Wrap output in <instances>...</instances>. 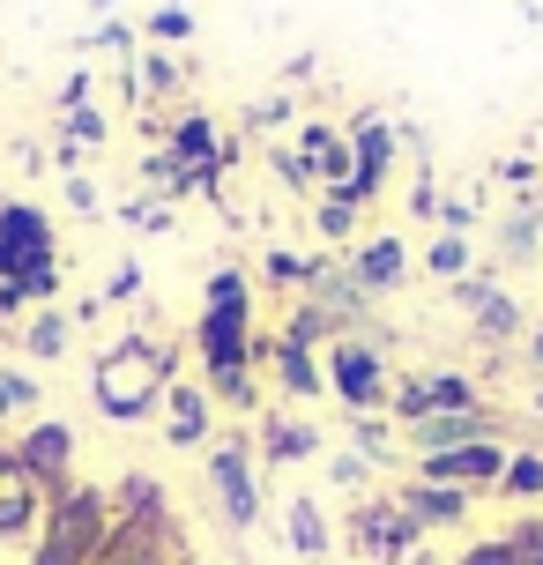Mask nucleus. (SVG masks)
Wrapping results in <instances>:
<instances>
[{
  "mask_svg": "<svg viewBox=\"0 0 543 565\" xmlns=\"http://www.w3.org/2000/svg\"><path fill=\"white\" fill-rule=\"evenodd\" d=\"M172 380H179V350L164 335H149V328H127L113 350L89 358V402H97V417L119 424V431L157 417L164 395H172Z\"/></svg>",
  "mask_w": 543,
  "mask_h": 565,
  "instance_id": "f257e3e1",
  "label": "nucleus"
},
{
  "mask_svg": "<svg viewBox=\"0 0 543 565\" xmlns=\"http://www.w3.org/2000/svg\"><path fill=\"white\" fill-rule=\"evenodd\" d=\"M194 380L216 402H238L246 417H260V335L254 312H194Z\"/></svg>",
  "mask_w": 543,
  "mask_h": 565,
  "instance_id": "f03ea898",
  "label": "nucleus"
},
{
  "mask_svg": "<svg viewBox=\"0 0 543 565\" xmlns=\"http://www.w3.org/2000/svg\"><path fill=\"white\" fill-rule=\"evenodd\" d=\"M320 372H328V395L343 402V417H387V402H395V350H387L380 328L328 342Z\"/></svg>",
  "mask_w": 543,
  "mask_h": 565,
  "instance_id": "7ed1b4c3",
  "label": "nucleus"
},
{
  "mask_svg": "<svg viewBox=\"0 0 543 565\" xmlns=\"http://www.w3.org/2000/svg\"><path fill=\"white\" fill-rule=\"evenodd\" d=\"M209 499L224 513V529H254L260 521V454H254V424L246 431H216L209 439Z\"/></svg>",
  "mask_w": 543,
  "mask_h": 565,
  "instance_id": "20e7f679",
  "label": "nucleus"
},
{
  "mask_svg": "<svg viewBox=\"0 0 543 565\" xmlns=\"http://www.w3.org/2000/svg\"><path fill=\"white\" fill-rule=\"evenodd\" d=\"M417 543H425V529L395 507V491L350 499V551H358V565H409Z\"/></svg>",
  "mask_w": 543,
  "mask_h": 565,
  "instance_id": "39448f33",
  "label": "nucleus"
},
{
  "mask_svg": "<svg viewBox=\"0 0 543 565\" xmlns=\"http://www.w3.org/2000/svg\"><path fill=\"white\" fill-rule=\"evenodd\" d=\"M343 135H350V186H336L328 201H343V209L365 216L372 201H380V186L395 179V157H402V149H395V119H387V113H358Z\"/></svg>",
  "mask_w": 543,
  "mask_h": 565,
  "instance_id": "423d86ee",
  "label": "nucleus"
},
{
  "mask_svg": "<svg viewBox=\"0 0 543 565\" xmlns=\"http://www.w3.org/2000/svg\"><path fill=\"white\" fill-rule=\"evenodd\" d=\"M45 260H60L53 216H45L38 201L8 194V201H0V282H23L30 268H45Z\"/></svg>",
  "mask_w": 543,
  "mask_h": 565,
  "instance_id": "0eeeda50",
  "label": "nucleus"
},
{
  "mask_svg": "<svg viewBox=\"0 0 543 565\" xmlns=\"http://www.w3.org/2000/svg\"><path fill=\"white\" fill-rule=\"evenodd\" d=\"M455 409H485V395H477L469 372H395V402H387V417H395V424L455 417Z\"/></svg>",
  "mask_w": 543,
  "mask_h": 565,
  "instance_id": "6e6552de",
  "label": "nucleus"
},
{
  "mask_svg": "<svg viewBox=\"0 0 543 565\" xmlns=\"http://www.w3.org/2000/svg\"><path fill=\"white\" fill-rule=\"evenodd\" d=\"M8 447H15V461L38 477V491L53 499L60 483L75 477V454H83V439H75V424H67V417H30L23 431L8 439Z\"/></svg>",
  "mask_w": 543,
  "mask_h": 565,
  "instance_id": "1a4fd4ad",
  "label": "nucleus"
},
{
  "mask_svg": "<svg viewBox=\"0 0 543 565\" xmlns=\"http://www.w3.org/2000/svg\"><path fill=\"white\" fill-rule=\"evenodd\" d=\"M447 298L477 320V335H485V342H521V335H529L521 298H514V290H499V276H491V268H469L461 282H447Z\"/></svg>",
  "mask_w": 543,
  "mask_h": 565,
  "instance_id": "9d476101",
  "label": "nucleus"
},
{
  "mask_svg": "<svg viewBox=\"0 0 543 565\" xmlns=\"http://www.w3.org/2000/svg\"><path fill=\"white\" fill-rule=\"evenodd\" d=\"M485 439H507V417L499 409H455V417H425V424H402V447L409 461H425V454H455V447H485Z\"/></svg>",
  "mask_w": 543,
  "mask_h": 565,
  "instance_id": "9b49d317",
  "label": "nucleus"
},
{
  "mask_svg": "<svg viewBox=\"0 0 543 565\" xmlns=\"http://www.w3.org/2000/svg\"><path fill=\"white\" fill-rule=\"evenodd\" d=\"M507 439H485V447H455V454H425V461H409V477L425 483H455V491H499V477H507Z\"/></svg>",
  "mask_w": 543,
  "mask_h": 565,
  "instance_id": "f8f14e48",
  "label": "nucleus"
},
{
  "mask_svg": "<svg viewBox=\"0 0 543 565\" xmlns=\"http://www.w3.org/2000/svg\"><path fill=\"white\" fill-rule=\"evenodd\" d=\"M209 439H216V395L201 387L194 372H179L172 395H164V447H179V454H209Z\"/></svg>",
  "mask_w": 543,
  "mask_h": 565,
  "instance_id": "ddd939ff",
  "label": "nucleus"
},
{
  "mask_svg": "<svg viewBox=\"0 0 543 565\" xmlns=\"http://www.w3.org/2000/svg\"><path fill=\"white\" fill-rule=\"evenodd\" d=\"M350 282H358V298H395L402 282H409V246H402L395 231H372L343 254Z\"/></svg>",
  "mask_w": 543,
  "mask_h": 565,
  "instance_id": "4468645a",
  "label": "nucleus"
},
{
  "mask_svg": "<svg viewBox=\"0 0 543 565\" xmlns=\"http://www.w3.org/2000/svg\"><path fill=\"white\" fill-rule=\"evenodd\" d=\"M38 521H45V491L0 439V543H38Z\"/></svg>",
  "mask_w": 543,
  "mask_h": 565,
  "instance_id": "2eb2a0df",
  "label": "nucleus"
},
{
  "mask_svg": "<svg viewBox=\"0 0 543 565\" xmlns=\"http://www.w3.org/2000/svg\"><path fill=\"white\" fill-rule=\"evenodd\" d=\"M328 447V431L313 417H276V409H260L254 417V454L260 469H298V461H320Z\"/></svg>",
  "mask_w": 543,
  "mask_h": 565,
  "instance_id": "dca6fc26",
  "label": "nucleus"
},
{
  "mask_svg": "<svg viewBox=\"0 0 543 565\" xmlns=\"http://www.w3.org/2000/svg\"><path fill=\"white\" fill-rule=\"evenodd\" d=\"M290 157L306 164V179L313 186H350V135L336 127V119H298V135H290Z\"/></svg>",
  "mask_w": 543,
  "mask_h": 565,
  "instance_id": "f3484780",
  "label": "nucleus"
},
{
  "mask_svg": "<svg viewBox=\"0 0 543 565\" xmlns=\"http://www.w3.org/2000/svg\"><path fill=\"white\" fill-rule=\"evenodd\" d=\"M260 365H268V380H276L290 402H320L328 395L320 350H298V342H284V335H260Z\"/></svg>",
  "mask_w": 543,
  "mask_h": 565,
  "instance_id": "a211bd4d",
  "label": "nucleus"
},
{
  "mask_svg": "<svg viewBox=\"0 0 543 565\" xmlns=\"http://www.w3.org/2000/svg\"><path fill=\"white\" fill-rule=\"evenodd\" d=\"M395 491V507L417 521V529H461L469 521V491H455V483H425V477H409V483H387Z\"/></svg>",
  "mask_w": 543,
  "mask_h": 565,
  "instance_id": "6ab92c4d",
  "label": "nucleus"
},
{
  "mask_svg": "<svg viewBox=\"0 0 543 565\" xmlns=\"http://www.w3.org/2000/svg\"><path fill=\"white\" fill-rule=\"evenodd\" d=\"M75 328H83L75 312H60V306H38V312L23 320V328H15V335H0V342H15V350H23L30 365H60V358L75 350Z\"/></svg>",
  "mask_w": 543,
  "mask_h": 565,
  "instance_id": "aec40b11",
  "label": "nucleus"
},
{
  "mask_svg": "<svg viewBox=\"0 0 543 565\" xmlns=\"http://www.w3.org/2000/svg\"><path fill=\"white\" fill-rule=\"evenodd\" d=\"M455 565H543V521H514L507 536L469 543Z\"/></svg>",
  "mask_w": 543,
  "mask_h": 565,
  "instance_id": "412c9836",
  "label": "nucleus"
},
{
  "mask_svg": "<svg viewBox=\"0 0 543 565\" xmlns=\"http://www.w3.org/2000/svg\"><path fill=\"white\" fill-rule=\"evenodd\" d=\"M543 260V201H521L499 224V268H536Z\"/></svg>",
  "mask_w": 543,
  "mask_h": 565,
  "instance_id": "4be33fe9",
  "label": "nucleus"
},
{
  "mask_svg": "<svg viewBox=\"0 0 543 565\" xmlns=\"http://www.w3.org/2000/svg\"><path fill=\"white\" fill-rule=\"evenodd\" d=\"M284 543L298 551V558H328V543H336V529H328V513H320V499H290L284 507Z\"/></svg>",
  "mask_w": 543,
  "mask_h": 565,
  "instance_id": "5701e85b",
  "label": "nucleus"
},
{
  "mask_svg": "<svg viewBox=\"0 0 543 565\" xmlns=\"http://www.w3.org/2000/svg\"><path fill=\"white\" fill-rule=\"evenodd\" d=\"M350 447L365 454L372 469H395V461H409V447H402V424L395 417H350Z\"/></svg>",
  "mask_w": 543,
  "mask_h": 565,
  "instance_id": "b1692460",
  "label": "nucleus"
},
{
  "mask_svg": "<svg viewBox=\"0 0 543 565\" xmlns=\"http://www.w3.org/2000/svg\"><path fill=\"white\" fill-rule=\"evenodd\" d=\"M30 417H45V380L23 365H0V424H15L23 431Z\"/></svg>",
  "mask_w": 543,
  "mask_h": 565,
  "instance_id": "393cba45",
  "label": "nucleus"
},
{
  "mask_svg": "<svg viewBox=\"0 0 543 565\" xmlns=\"http://www.w3.org/2000/svg\"><path fill=\"white\" fill-rule=\"evenodd\" d=\"M328 260H336V254H290V246H268V254H260V268H268V282H284V290H298V298H306V290L328 276Z\"/></svg>",
  "mask_w": 543,
  "mask_h": 565,
  "instance_id": "a878e982",
  "label": "nucleus"
},
{
  "mask_svg": "<svg viewBox=\"0 0 543 565\" xmlns=\"http://www.w3.org/2000/svg\"><path fill=\"white\" fill-rule=\"evenodd\" d=\"M469 268H477V238H461V231H432L425 238V276L461 282Z\"/></svg>",
  "mask_w": 543,
  "mask_h": 565,
  "instance_id": "bb28decb",
  "label": "nucleus"
},
{
  "mask_svg": "<svg viewBox=\"0 0 543 565\" xmlns=\"http://www.w3.org/2000/svg\"><path fill=\"white\" fill-rule=\"evenodd\" d=\"M201 306H209V312H254V276H246L238 260L209 268V282H201Z\"/></svg>",
  "mask_w": 543,
  "mask_h": 565,
  "instance_id": "cd10ccee",
  "label": "nucleus"
},
{
  "mask_svg": "<svg viewBox=\"0 0 543 565\" xmlns=\"http://www.w3.org/2000/svg\"><path fill=\"white\" fill-rule=\"evenodd\" d=\"M499 499H514V507L543 499V454H536V447H521L514 461H507V477H499Z\"/></svg>",
  "mask_w": 543,
  "mask_h": 565,
  "instance_id": "c85d7f7f",
  "label": "nucleus"
},
{
  "mask_svg": "<svg viewBox=\"0 0 543 565\" xmlns=\"http://www.w3.org/2000/svg\"><path fill=\"white\" fill-rule=\"evenodd\" d=\"M313 231L336 246V254H350V246H358V209H343V201H320V209H313Z\"/></svg>",
  "mask_w": 543,
  "mask_h": 565,
  "instance_id": "c756f323",
  "label": "nucleus"
},
{
  "mask_svg": "<svg viewBox=\"0 0 543 565\" xmlns=\"http://www.w3.org/2000/svg\"><path fill=\"white\" fill-rule=\"evenodd\" d=\"M105 135H113V119L89 113V105H83V113H60V141H67V149H97Z\"/></svg>",
  "mask_w": 543,
  "mask_h": 565,
  "instance_id": "7c9ffc66",
  "label": "nucleus"
},
{
  "mask_svg": "<svg viewBox=\"0 0 543 565\" xmlns=\"http://www.w3.org/2000/svg\"><path fill=\"white\" fill-rule=\"evenodd\" d=\"M238 127H254V135L298 127V105H290V97H260V105H246V113H238Z\"/></svg>",
  "mask_w": 543,
  "mask_h": 565,
  "instance_id": "2f4dec72",
  "label": "nucleus"
},
{
  "mask_svg": "<svg viewBox=\"0 0 543 565\" xmlns=\"http://www.w3.org/2000/svg\"><path fill=\"white\" fill-rule=\"evenodd\" d=\"M149 38H157V45H187V38H194V8H179V0H164V8L149 15Z\"/></svg>",
  "mask_w": 543,
  "mask_h": 565,
  "instance_id": "473e14b6",
  "label": "nucleus"
},
{
  "mask_svg": "<svg viewBox=\"0 0 543 565\" xmlns=\"http://www.w3.org/2000/svg\"><path fill=\"white\" fill-rule=\"evenodd\" d=\"M83 45H89V53H119V67H135V30L113 23V15H105V23H89Z\"/></svg>",
  "mask_w": 543,
  "mask_h": 565,
  "instance_id": "72a5a7b5",
  "label": "nucleus"
},
{
  "mask_svg": "<svg viewBox=\"0 0 543 565\" xmlns=\"http://www.w3.org/2000/svg\"><path fill=\"white\" fill-rule=\"evenodd\" d=\"M439 179H432L425 164H417V179H409V194H402V209H409V216H417V224H439Z\"/></svg>",
  "mask_w": 543,
  "mask_h": 565,
  "instance_id": "f704fd0d",
  "label": "nucleus"
},
{
  "mask_svg": "<svg viewBox=\"0 0 543 565\" xmlns=\"http://www.w3.org/2000/svg\"><path fill=\"white\" fill-rule=\"evenodd\" d=\"M328 483H343L350 499H365V483H372V461H365L358 447H350V454H328Z\"/></svg>",
  "mask_w": 543,
  "mask_h": 565,
  "instance_id": "c9c22d12",
  "label": "nucleus"
},
{
  "mask_svg": "<svg viewBox=\"0 0 543 565\" xmlns=\"http://www.w3.org/2000/svg\"><path fill=\"white\" fill-rule=\"evenodd\" d=\"M477 216H485V194H447L439 201V231H461V238H469Z\"/></svg>",
  "mask_w": 543,
  "mask_h": 565,
  "instance_id": "e433bc0d",
  "label": "nucleus"
},
{
  "mask_svg": "<svg viewBox=\"0 0 543 565\" xmlns=\"http://www.w3.org/2000/svg\"><path fill=\"white\" fill-rule=\"evenodd\" d=\"M268 171H276V179H284L298 201L313 194V179H306V164H298V157H290V141H276V149H268Z\"/></svg>",
  "mask_w": 543,
  "mask_h": 565,
  "instance_id": "4c0bfd02",
  "label": "nucleus"
},
{
  "mask_svg": "<svg viewBox=\"0 0 543 565\" xmlns=\"http://www.w3.org/2000/svg\"><path fill=\"white\" fill-rule=\"evenodd\" d=\"M499 179H507V186H521V201L543 186V179H536V157H499Z\"/></svg>",
  "mask_w": 543,
  "mask_h": 565,
  "instance_id": "58836bf2",
  "label": "nucleus"
},
{
  "mask_svg": "<svg viewBox=\"0 0 543 565\" xmlns=\"http://www.w3.org/2000/svg\"><path fill=\"white\" fill-rule=\"evenodd\" d=\"M135 290H142V268H135V260H119V268H113V282H105V306H127Z\"/></svg>",
  "mask_w": 543,
  "mask_h": 565,
  "instance_id": "ea45409f",
  "label": "nucleus"
},
{
  "mask_svg": "<svg viewBox=\"0 0 543 565\" xmlns=\"http://www.w3.org/2000/svg\"><path fill=\"white\" fill-rule=\"evenodd\" d=\"M89 105V67H75L67 83H60V113H83Z\"/></svg>",
  "mask_w": 543,
  "mask_h": 565,
  "instance_id": "a19ab883",
  "label": "nucleus"
},
{
  "mask_svg": "<svg viewBox=\"0 0 543 565\" xmlns=\"http://www.w3.org/2000/svg\"><path fill=\"white\" fill-rule=\"evenodd\" d=\"M521 350H529V372H543V312L529 320V335H521Z\"/></svg>",
  "mask_w": 543,
  "mask_h": 565,
  "instance_id": "79ce46f5",
  "label": "nucleus"
},
{
  "mask_svg": "<svg viewBox=\"0 0 543 565\" xmlns=\"http://www.w3.org/2000/svg\"><path fill=\"white\" fill-rule=\"evenodd\" d=\"M529 149H536V164H543V127H536V135H529Z\"/></svg>",
  "mask_w": 543,
  "mask_h": 565,
  "instance_id": "37998d69",
  "label": "nucleus"
},
{
  "mask_svg": "<svg viewBox=\"0 0 543 565\" xmlns=\"http://www.w3.org/2000/svg\"><path fill=\"white\" fill-rule=\"evenodd\" d=\"M179 8H194V0H179Z\"/></svg>",
  "mask_w": 543,
  "mask_h": 565,
  "instance_id": "c03bdc74",
  "label": "nucleus"
}]
</instances>
